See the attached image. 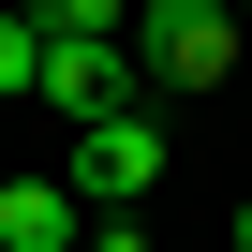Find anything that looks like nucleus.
<instances>
[{
    "mask_svg": "<svg viewBox=\"0 0 252 252\" xmlns=\"http://www.w3.org/2000/svg\"><path fill=\"white\" fill-rule=\"evenodd\" d=\"M149 178H163V119L149 104H104V119H74V149H60V193L104 222V208H149Z\"/></svg>",
    "mask_w": 252,
    "mask_h": 252,
    "instance_id": "1",
    "label": "nucleus"
},
{
    "mask_svg": "<svg viewBox=\"0 0 252 252\" xmlns=\"http://www.w3.org/2000/svg\"><path fill=\"white\" fill-rule=\"evenodd\" d=\"M237 0H134V74L149 89H222L237 74Z\"/></svg>",
    "mask_w": 252,
    "mask_h": 252,
    "instance_id": "2",
    "label": "nucleus"
},
{
    "mask_svg": "<svg viewBox=\"0 0 252 252\" xmlns=\"http://www.w3.org/2000/svg\"><path fill=\"white\" fill-rule=\"evenodd\" d=\"M74 237H89V208L60 178H0V252H74Z\"/></svg>",
    "mask_w": 252,
    "mask_h": 252,
    "instance_id": "3",
    "label": "nucleus"
},
{
    "mask_svg": "<svg viewBox=\"0 0 252 252\" xmlns=\"http://www.w3.org/2000/svg\"><path fill=\"white\" fill-rule=\"evenodd\" d=\"M30 30H45V45H134V0H45Z\"/></svg>",
    "mask_w": 252,
    "mask_h": 252,
    "instance_id": "4",
    "label": "nucleus"
},
{
    "mask_svg": "<svg viewBox=\"0 0 252 252\" xmlns=\"http://www.w3.org/2000/svg\"><path fill=\"white\" fill-rule=\"evenodd\" d=\"M30 89H45V30H30V15H0V104H30Z\"/></svg>",
    "mask_w": 252,
    "mask_h": 252,
    "instance_id": "5",
    "label": "nucleus"
},
{
    "mask_svg": "<svg viewBox=\"0 0 252 252\" xmlns=\"http://www.w3.org/2000/svg\"><path fill=\"white\" fill-rule=\"evenodd\" d=\"M74 252H149V222H134V208H104V222H89Z\"/></svg>",
    "mask_w": 252,
    "mask_h": 252,
    "instance_id": "6",
    "label": "nucleus"
},
{
    "mask_svg": "<svg viewBox=\"0 0 252 252\" xmlns=\"http://www.w3.org/2000/svg\"><path fill=\"white\" fill-rule=\"evenodd\" d=\"M237 252H252V193H237Z\"/></svg>",
    "mask_w": 252,
    "mask_h": 252,
    "instance_id": "7",
    "label": "nucleus"
},
{
    "mask_svg": "<svg viewBox=\"0 0 252 252\" xmlns=\"http://www.w3.org/2000/svg\"><path fill=\"white\" fill-rule=\"evenodd\" d=\"M237 30H252V0H237Z\"/></svg>",
    "mask_w": 252,
    "mask_h": 252,
    "instance_id": "8",
    "label": "nucleus"
}]
</instances>
